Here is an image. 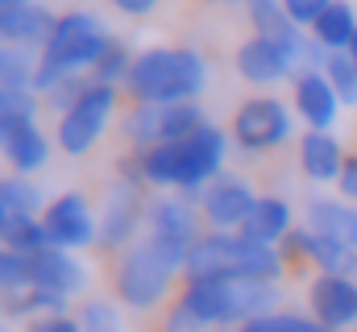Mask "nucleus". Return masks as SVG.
Here are the masks:
<instances>
[{
  "instance_id": "c85d7f7f",
  "label": "nucleus",
  "mask_w": 357,
  "mask_h": 332,
  "mask_svg": "<svg viewBox=\"0 0 357 332\" xmlns=\"http://www.w3.org/2000/svg\"><path fill=\"white\" fill-rule=\"evenodd\" d=\"M42 96L38 91H21V87H0V142L17 121H38Z\"/></svg>"
},
{
  "instance_id": "423d86ee",
  "label": "nucleus",
  "mask_w": 357,
  "mask_h": 332,
  "mask_svg": "<svg viewBox=\"0 0 357 332\" xmlns=\"http://www.w3.org/2000/svg\"><path fill=\"white\" fill-rule=\"evenodd\" d=\"M208 125V112L199 108V100H183V104H129V112L121 116V133L133 150H150L162 142H187L195 129Z\"/></svg>"
},
{
  "instance_id": "412c9836",
  "label": "nucleus",
  "mask_w": 357,
  "mask_h": 332,
  "mask_svg": "<svg viewBox=\"0 0 357 332\" xmlns=\"http://www.w3.org/2000/svg\"><path fill=\"white\" fill-rule=\"evenodd\" d=\"M241 237L258 241V246H282L291 233H295V208L282 199V195H258L254 212L245 216V225L237 229Z\"/></svg>"
},
{
  "instance_id": "9d476101",
  "label": "nucleus",
  "mask_w": 357,
  "mask_h": 332,
  "mask_svg": "<svg viewBox=\"0 0 357 332\" xmlns=\"http://www.w3.org/2000/svg\"><path fill=\"white\" fill-rule=\"evenodd\" d=\"M229 129H220L216 121H208L204 129H195L187 142H178V195H191L199 204V191L225 174L229 158Z\"/></svg>"
},
{
  "instance_id": "6ab92c4d",
  "label": "nucleus",
  "mask_w": 357,
  "mask_h": 332,
  "mask_svg": "<svg viewBox=\"0 0 357 332\" xmlns=\"http://www.w3.org/2000/svg\"><path fill=\"white\" fill-rule=\"evenodd\" d=\"M50 137L42 133V125L38 121H17L8 133H4V142H0V158L8 163L13 174H38V170H46L50 163Z\"/></svg>"
},
{
  "instance_id": "a19ab883",
  "label": "nucleus",
  "mask_w": 357,
  "mask_h": 332,
  "mask_svg": "<svg viewBox=\"0 0 357 332\" xmlns=\"http://www.w3.org/2000/svg\"><path fill=\"white\" fill-rule=\"evenodd\" d=\"M345 54L354 59V67H357V38H354V42H349V50H345Z\"/></svg>"
},
{
  "instance_id": "1a4fd4ad",
  "label": "nucleus",
  "mask_w": 357,
  "mask_h": 332,
  "mask_svg": "<svg viewBox=\"0 0 357 332\" xmlns=\"http://www.w3.org/2000/svg\"><path fill=\"white\" fill-rule=\"evenodd\" d=\"M150 199L154 195H146V187L116 179L104 195V208H100V241L96 246L108 253H125L129 246H137L142 229L150 220Z\"/></svg>"
},
{
  "instance_id": "5701e85b",
  "label": "nucleus",
  "mask_w": 357,
  "mask_h": 332,
  "mask_svg": "<svg viewBox=\"0 0 357 332\" xmlns=\"http://www.w3.org/2000/svg\"><path fill=\"white\" fill-rule=\"evenodd\" d=\"M303 220H307V229H316V233H324V237H337L341 246H349L357 253V204L316 195V199H307Z\"/></svg>"
},
{
  "instance_id": "4468645a",
  "label": "nucleus",
  "mask_w": 357,
  "mask_h": 332,
  "mask_svg": "<svg viewBox=\"0 0 357 332\" xmlns=\"http://www.w3.org/2000/svg\"><path fill=\"white\" fill-rule=\"evenodd\" d=\"M233 67H237L241 80L254 83V87H274V83H287V80L299 75V59H295V50L282 46V42L258 38V33L245 38V42L237 46Z\"/></svg>"
},
{
  "instance_id": "39448f33",
  "label": "nucleus",
  "mask_w": 357,
  "mask_h": 332,
  "mask_svg": "<svg viewBox=\"0 0 357 332\" xmlns=\"http://www.w3.org/2000/svg\"><path fill=\"white\" fill-rule=\"evenodd\" d=\"M287 270L282 253L274 246H258L241 233H216L208 229L191 257L183 278H254V282H278Z\"/></svg>"
},
{
  "instance_id": "72a5a7b5",
  "label": "nucleus",
  "mask_w": 357,
  "mask_h": 332,
  "mask_svg": "<svg viewBox=\"0 0 357 332\" xmlns=\"http://www.w3.org/2000/svg\"><path fill=\"white\" fill-rule=\"evenodd\" d=\"M21 287H33L29 278V257L13 253L8 246H0V295H13Z\"/></svg>"
},
{
  "instance_id": "9b49d317",
  "label": "nucleus",
  "mask_w": 357,
  "mask_h": 332,
  "mask_svg": "<svg viewBox=\"0 0 357 332\" xmlns=\"http://www.w3.org/2000/svg\"><path fill=\"white\" fill-rule=\"evenodd\" d=\"M208 233L204 225V212L191 195H178V191H162L150 199V220H146V237H154L158 246L175 249L183 257H191L195 241Z\"/></svg>"
},
{
  "instance_id": "c9c22d12",
  "label": "nucleus",
  "mask_w": 357,
  "mask_h": 332,
  "mask_svg": "<svg viewBox=\"0 0 357 332\" xmlns=\"http://www.w3.org/2000/svg\"><path fill=\"white\" fill-rule=\"evenodd\" d=\"M25 332H79V320H75L71 312H63V316H42V320L25 324Z\"/></svg>"
},
{
  "instance_id": "4c0bfd02",
  "label": "nucleus",
  "mask_w": 357,
  "mask_h": 332,
  "mask_svg": "<svg viewBox=\"0 0 357 332\" xmlns=\"http://www.w3.org/2000/svg\"><path fill=\"white\" fill-rule=\"evenodd\" d=\"M116 13H125V17H150L162 0H108Z\"/></svg>"
},
{
  "instance_id": "f3484780",
  "label": "nucleus",
  "mask_w": 357,
  "mask_h": 332,
  "mask_svg": "<svg viewBox=\"0 0 357 332\" xmlns=\"http://www.w3.org/2000/svg\"><path fill=\"white\" fill-rule=\"evenodd\" d=\"M291 108L307 129H328L333 133V125L341 116V96L333 91L324 71H299L291 80Z\"/></svg>"
},
{
  "instance_id": "f03ea898",
  "label": "nucleus",
  "mask_w": 357,
  "mask_h": 332,
  "mask_svg": "<svg viewBox=\"0 0 357 332\" xmlns=\"http://www.w3.org/2000/svg\"><path fill=\"white\" fill-rule=\"evenodd\" d=\"M116 33L88 8H71V13H59L46 46L38 50V75H33V91L46 96L50 87H59L63 80H79L91 75L100 54L108 50Z\"/></svg>"
},
{
  "instance_id": "b1692460",
  "label": "nucleus",
  "mask_w": 357,
  "mask_h": 332,
  "mask_svg": "<svg viewBox=\"0 0 357 332\" xmlns=\"http://www.w3.org/2000/svg\"><path fill=\"white\" fill-rule=\"evenodd\" d=\"M307 33H312L328 54H333V50H349V42L357 38V4H349V0H333Z\"/></svg>"
},
{
  "instance_id": "f8f14e48",
  "label": "nucleus",
  "mask_w": 357,
  "mask_h": 332,
  "mask_svg": "<svg viewBox=\"0 0 357 332\" xmlns=\"http://www.w3.org/2000/svg\"><path fill=\"white\" fill-rule=\"evenodd\" d=\"M42 225H46V233H50V246L71 249V253L91 249L100 241V212L88 204L84 191H63V195H54V199L46 204V212H42Z\"/></svg>"
},
{
  "instance_id": "0eeeda50",
  "label": "nucleus",
  "mask_w": 357,
  "mask_h": 332,
  "mask_svg": "<svg viewBox=\"0 0 357 332\" xmlns=\"http://www.w3.org/2000/svg\"><path fill=\"white\" fill-rule=\"evenodd\" d=\"M295 133V108L278 96H250L237 104L229 137L241 154H270L278 146H287Z\"/></svg>"
},
{
  "instance_id": "f257e3e1",
  "label": "nucleus",
  "mask_w": 357,
  "mask_h": 332,
  "mask_svg": "<svg viewBox=\"0 0 357 332\" xmlns=\"http://www.w3.org/2000/svg\"><path fill=\"white\" fill-rule=\"evenodd\" d=\"M282 287L254 278H187L178 303L167 312L162 332H212L241 329L254 316L278 312Z\"/></svg>"
},
{
  "instance_id": "7ed1b4c3",
  "label": "nucleus",
  "mask_w": 357,
  "mask_h": 332,
  "mask_svg": "<svg viewBox=\"0 0 357 332\" xmlns=\"http://www.w3.org/2000/svg\"><path fill=\"white\" fill-rule=\"evenodd\" d=\"M208 87V59L195 46H146L133 59L125 96L133 104H183Z\"/></svg>"
},
{
  "instance_id": "2eb2a0df",
  "label": "nucleus",
  "mask_w": 357,
  "mask_h": 332,
  "mask_svg": "<svg viewBox=\"0 0 357 332\" xmlns=\"http://www.w3.org/2000/svg\"><path fill=\"white\" fill-rule=\"evenodd\" d=\"M307 308H312V320H320L324 329H357V278L354 274H316L307 287Z\"/></svg>"
},
{
  "instance_id": "393cba45",
  "label": "nucleus",
  "mask_w": 357,
  "mask_h": 332,
  "mask_svg": "<svg viewBox=\"0 0 357 332\" xmlns=\"http://www.w3.org/2000/svg\"><path fill=\"white\" fill-rule=\"evenodd\" d=\"M67 303H71V299H63V295H54V291H46V287H21V291L4 295V320H8V324H13V320L33 324V320H42V316H63Z\"/></svg>"
},
{
  "instance_id": "58836bf2",
  "label": "nucleus",
  "mask_w": 357,
  "mask_h": 332,
  "mask_svg": "<svg viewBox=\"0 0 357 332\" xmlns=\"http://www.w3.org/2000/svg\"><path fill=\"white\" fill-rule=\"evenodd\" d=\"M8 225H13V216H8V212L0 208V246H4V233H8Z\"/></svg>"
},
{
  "instance_id": "f704fd0d",
  "label": "nucleus",
  "mask_w": 357,
  "mask_h": 332,
  "mask_svg": "<svg viewBox=\"0 0 357 332\" xmlns=\"http://www.w3.org/2000/svg\"><path fill=\"white\" fill-rule=\"evenodd\" d=\"M333 0H282V8H287V17L299 25V29H312L316 21H320V13L328 8Z\"/></svg>"
},
{
  "instance_id": "ddd939ff",
  "label": "nucleus",
  "mask_w": 357,
  "mask_h": 332,
  "mask_svg": "<svg viewBox=\"0 0 357 332\" xmlns=\"http://www.w3.org/2000/svg\"><path fill=\"white\" fill-rule=\"evenodd\" d=\"M258 204V191L245 174H220L212 179L204 191H199V212H204V225L216 229V233H237L245 225V216L254 212Z\"/></svg>"
},
{
  "instance_id": "cd10ccee",
  "label": "nucleus",
  "mask_w": 357,
  "mask_h": 332,
  "mask_svg": "<svg viewBox=\"0 0 357 332\" xmlns=\"http://www.w3.org/2000/svg\"><path fill=\"white\" fill-rule=\"evenodd\" d=\"M4 246L13 253H21V257H33V253L50 249V233H46L42 216H13V225L4 233Z\"/></svg>"
},
{
  "instance_id": "2f4dec72",
  "label": "nucleus",
  "mask_w": 357,
  "mask_h": 332,
  "mask_svg": "<svg viewBox=\"0 0 357 332\" xmlns=\"http://www.w3.org/2000/svg\"><path fill=\"white\" fill-rule=\"evenodd\" d=\"M75 320H79V332H125L121 308L112 299H84Z\"/></svg>"
},
{
  "instance_id": "c03bdc74",
  "label": "nucleus",
  "mask_w": 357,
  "mask_h": 332,
  "mask_svg": "<svg viewBox=\"0 0 357 332\" xmlns=\"http://www.w3.org/2000/svg\"><path fill=\"white\" fill-rule=\"evenodd\" d=\"M354 332H357V329H354Z\"/></svg>"
},
{
  "instance_id": "7c9ffc66",
  "label": "nucleus",
  "mask_w": 357,
  "mask_h": 332,
  "mask_svg": "<svg viewBox=\"0 0 357 332\" xmlns=\"http://www.w3.org/2000/svg\"><path fill=\"white\" fill-rule=\"evenodd\" d=\"M233 332H333V329H324L320 320L299 316V312H266V316L245 320L241 329H233Z\"/></svg>"
},
{
  "instance_id": "ea45409f",
  "label": "nucleus",
  "mask_w": 357,
  "mask_h": 332,
  "mask_svg": "<svg viewBox=\"0 0 357 332\" xmlns=\"http://www.w3.org/2000/svg\"><path fill=\"white\" fill-rule=\"evenodd\" d=\"M21 4H33V0H0V8H21Z\"/></svg>"
},
{
  "instance_id": "a878e982",
  "label": "nucleus",
  "mask_w": 357,
  "mask_h": 332,
  "mask_svg": "<svg viewBox=\"0 0 357 332\" xmlns=\"http://www.w3.org/2000/svg\"><path fill=\"white\" fill-rule=\"evenodd\" d=\"M0 208L8 216H42L46 212V199H42V187L29 179V174H0Z\"/></svg>"
},
{
  "instance_id": "e433bc0d",
  "label": "nucleus",
  "mask_w": 357,
  "mask_h": 332,
  "mask_svg": "<svg viewBox=\"0 0 357 332\" xmlns=\"http://www.w3.org/2000/svg\"><path fill=\"white\" fill-rule=\"evenodd\" d=\"M337 187H341V199L357 204V154H349V158H345V170H341Z\"/></svg>"
},
{
  "instance_id": "6e6552de",
  "label": "nucleus",
  "mask_w": 357,
  "mask_h": 332,
  "mask_svg": "<svg viewBox=\"0 0 357 332\" xmlns=\"http://www.w3.org/2000/svg\"><path fill=\"white\" fill-rule=\"evenodd\" d=\"M116 104H121V87H108V83H96L59 116L54 125V146L71 158H84L91 146L104 137L108 121L116 116Z\"/></svg>"
},
{
  "instance_id": "c756f323",
  "label": "nucleus",
  "mask_w": 357,
  "mask_h": 332,
  "mask_svg": "<svg viewBox=\"0 0 357 332\" xmlns=\"http://www.w3.org/2000/svg\"><path fill=\"white\" fill-rule=\"evenodd\" d=\"M133 59H137V54H133L121 38H112V42H108V50L100 54V63H96L91 80H96V83H108V87H125L129 71H133Z\"/></svg>"
},
{
  "instance_id": "bb28decb",
  "label": "nucleus",
  "mask_w": 357,
  "mask_h": 332,
  "mask_svg": "<svg viewBox=\"0 0 357 332\" xmlns=\"http://www.w3.org/2000/svg\"><path fill=\"white\" fill-rule=\"evenodd\" d=\"M33 75H38V50H25V46H0V87L33 91Z\"/></svg>"
},
{
  "instance_id": "a211bd4d",
  "label": "nucleus",
  "mask_w": 357,
  "mask_h": 332,
  "mask_svg": "<svg viewBox=\"0 0 357 332\" xmlns=\"http://www.w3.org/2000/svg\"><path fill=\"white\" fill-rule=\"evenodd\" d=\"M29 278H33V287H46V291H54L63 299H79L88 291V266L71 249H59V246L29 257Z\"/></svg>"
},
{
  "instance_id": "4be33fe9",
  "label": "nucleus",
  "mask_w": 357,
  "mask_h": 332,
  "mask_svg": "<svg viewBox=\"0 0 357 332\" xmlns=\"http://www.w3.org/2000/svg\"><path fill=\"white\" fill-rule=\"evenodd\" d=\"M345 146L328 133V129H307L299 137V170L312 179V183H337L341 170H345Z\"/></svg>"
},
{
  "instance_id": "37998d69",
  "label": "nucleus",
  "mask_w": 357,
  "mask_h": 332,
  "mask_svg": "<svg viewBox=\"0 0 357 332\" xmlns=\"http://www.w3.org/2000/svg\"><path fill=\"white\" fill-rule=\"evenodd\" d=\"M354 278H357V253H354Z\"/></svg>"
},
{
  "instance_id": "aec40b11",
  "label": "nucleus",
  "mask_w": 357,
  "mask_h": 332,
  "mask_svg": "<svg viewBox=\"0 0 357 332\" xmlns=\"http://www.w3.org/2000/svg\"><path fill=\"white\" fill-rule=\"evenodd\" d=\"M59 13H50L46 4H21V8H0V46H25V50H42L50 29H54Z\"/></svg>"
},
{
  "instance_id": "20e7f679",
  "label": "nucleus",
  "mask_w": 357,
  "mask_h": 332,
  "mask_svg": "<svg viewBox=\"0 0 357 332\" xmlns=\"http://www.w3.org/2000/svg\"><path fill=\"white\" fill-rule=\"evenodd\" d=\"M178 274H187V257L158 246L154 237H142L137 246H129L116 257V270H112L116 303H125L133 312H154L171 295Z\"/></svg>"
},
{
  "instance_id": "79ce46f5",
  "label": "nucleus",
  "mask_w": 357,
  "mask_h": 332,
  "mask_svg": "<svg viewBox=\"0 0 357 332\" xmlns=\"http://www.w3.org/2000/svg\"><path fill=\"white\" fill-rule=\"evenodd\" d=\"M208 4H241V0H208Z\"/></svg>"
},
{
  "instance_id": "dca6fc26",
  "label": "nucleus",
  "mask_w": 357,
  "mask_h": 332,
  "mask_svg": "<svg viewBox=\"0 0 357 332\" xmlns=\"http://www.w3.org/2000/svg\"><path fill=\"white\" fill-rule=\"evenodd\" d=\"M282 262H307L320 274H354V249L341 246L337 237H324L307 225H295V233L278 246Z\"/></svg>"
},
{
  "instance_id": "473e14b6",
  "label": "nucleus",
  "mask_w": 357,
  "mask_h": 332,
  "mask_svg": "<svg viewBox=\"0 0 357 332\" xmlns=\"http://www.w3.org/2000/svg\"><path fill=\"white\" fill-rule=\"evenodd\" d=\"M324 75L333 83V91L341 96V104H345V108H357V67L345 50H333V54L324 59Z\"/></svg>"
}]
</instances>
